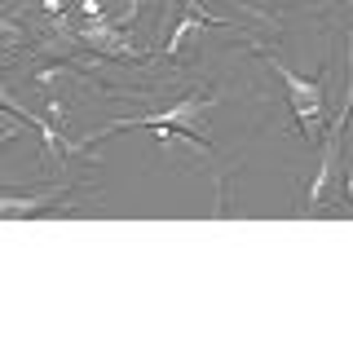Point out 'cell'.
I'll list each match as a JSON object with an SVG mask.
<instances>
[{
  "mask_svg": "<svg viewBox=\"0 0 353 353\" xmlns=\"http://www.w3.org/2000/svg\"><path fill=\"white\" fill-rule=\"evenodd\" d=\"M75 40H80V49L97 53V58H106V62H119V66L146 62V49L132 44V31L119 27V22H110V18H88L84 27L75 31Z\"/></svg>",
  "mask_w": 353,
  "mask_h": 353,
  "instance_id": "obj_4",
  "label": "cell"
},
{
  "mask_svg": "<svg viewBox=\"0 0 353 353\" xmlns=\"http://www.w3.org/2000/svg\"><path fill=\"white\" fill-rule=\"evenodd\" d=\"M349 115L353 106H340V115L327 124V137H323V163H318V176L309 185V212H327L345 199V128H349Z\"/></svg>",
  "mask_w": 353,
  "mask_h": 353,
  "instance_id": "obj_3",
  "label": "cell"
},
{
  "mask_svg": "<svg viewBox=\"0 0 353 353\" xmlns=\"http://www.w3.org/2000/svg\"><path fill=\"white\" fill-rule=\"evenodd\" d=\"M208 31H212V27H208L203 18L185 14V18L168 31V40H163V53H168V62H176V66H194V62H199V44H203Z\"/></svg>",
  "mask_w": 353,
  "mask_h": 353,
  "instance_id": "obj_6",
  "label": "cell"
},
{
  "mask_svg": "<svg viewBox=\"0 0 353 353\" xmlns=\"http://www.w3.org/2000/svg\"><path fill=\"white\" fill-rule=\"evenodd\" d=\"M71 185H80V181H58V185H40V190H22V194L0 185V221H27V216L53 212L71 194Z\"/></svg>",
  "mask_w": 353,
  "mask_h": 353,
  "instance_id": "obj_5",
  "label": "cell"
},
{
  "mask_svg": "<svg viewBox=\"0 0 353 353\" xmlns=\"http://www.w3.org/2000/svg\"><path fill=\"white\" fill-rule=\"evenodd\" d=\"M248 49L274 71V80H279L283 93H287V106H292V119H296V128H301V137L318 150L323 137H327V88H323V80H301L279 53H270L265 44H256L252 36H248Z\"/></svg>",
  "mask_w": 353,
  "mask_h": 353,
  "instance_id": "obj_2",
  "label": "cell"
},
{
  "mask_svg": "<svg viewBox=\"0 0 353 353\" xmlns=\"http://www.w3.org/2000/svg\"><path fill=\"white\" fill-rule=\"evenodd\" d=\"M14 141H18V128H5V132H0V154L14 146Z\"/></svg>",
  "mask_w": 353,
  "mask_h": 353,
  "instance_id": "obj_8",
  "label": "cell"
},
{
  "mask_svg": "<svg viewBox=\"0 0 353 353\" xmlns=\"http://www.w3.org/2000/svg\"><path fill=\"white\" fill-rule=\"evenodd\" d=\"M0 110H9V115H14L22 128H36L40 137H44V154H66V159H71V150H66V141L58 137V128H53L49 119L40 115V110H31V106H18V97L9 93L5 84H0Z\"/></svg>",
  "mask_w": 353,
  "mask_h": 353,
  "instance_id": "obj_7",
  "label": "cell"
},
{
  "mask_svg": "<svg viewBox=\"0 0 353 353\" xmlns=\"http://www.w3.org/2000/svg\"><path fill=\"white\" fill-rule=\"evenodd\" d=\"M345 194L353 199V172H345Z\"/></svg>",
  "mask_w": 353,
  "mask_h": 353,
  "instance_id": "obj_9",
  "label": "cell"
},
{
  "mask_svg": "<svg viewBox=\"0 0 353 353\" xmlns=\"http://www.w3.org/2000/svg\"><path fill=\"white\" fill-rule=\"evenodd\" d=\"M212 102H216V93H190V97H181V102L154 110V115L110 119V124L93 128L84 141H66V150H71V159H75V154L93 159V146H97V141L115 137V132H128V128H150V132H159L163 141H190V146H199V150H216V141L208 137V106H212Z\"/></svg>",
  "mask_w": 353,
  "mask_h": 353,
  "instance_id": "obj_1",
  "label": "cell"
}]
</instances>
